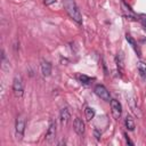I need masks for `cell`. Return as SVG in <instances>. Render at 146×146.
Masks as SVG:
<instances>
[{
	"label": "cell",
	"instance_id": "cell-1",
	"mask_svg": "<svg viewBox=\"0 0 146 146\" xmlns=\"http://www.w3.org/2000/svg\"><path fill=\"white\" fill-rule=\"evenodd\" d=\"M63 3H64V8L66 10V13L68 14V16L75 21L76 23L81 24L82 23V16H81V13L75 3L74 0H63Z\"/></svg>",
	"mask_w": 146,
	"mask_h": 146
},
{
	"label": "cell",
	"instance_id": "cell-2",
	"mask_svg": "<svg viewBox=\"0 0 146 146\" xmlns=\"http://www.w3.org/2000/svg\"><path fill=\"white\" fill-rule=\"evenodd\" d=\"M94 91H95V94H96L100 99H103V100H105V102H107V103L111 102L110 92H108V90L106 89L105 86H103V84H97V86H95Z\"/></svg>",
	"mask_w": 146,
	"mask_h": 146
},
{
	"label": "cell",
	"instance_id": "cell-3",
	"mask_svg": "<svg viewBox=\"0 0 146 146\" xmlns=\"http://www.w3.org/2000/svg\"><path fill=\"white\" fill-rule=\"evenodd\" d=\"M13 91H14V95L16 97H22L23 96V83H22V79L21 76L16 75L13 80Z\"/></svg>",
	"mask_w": 146,
	"mask_h": 146
},
{
	"label": "cell",
	"instance_id": "cell-4",
	"mask_svg": "<svg viewBox=\"0 0 146 146\" xmlns=\"http://www.w3.org/2000/svg\"><path fill=\"white\" fill-rule=\"evenodd\" d=\"M24 130H25V121L23 117H17L16 120V124H15V133H16V138L18 140H21L24 136Z\"/></svg>",
	"mask_w": 146,
	"mask_h": 146
},
{
	"label": "cell",
	"instance_id": "cell-5",
	"mask_svg": "<svg viewBox=\"0 0 146 146\" xmlns=\"http://www.w3.org/2000/svg\"><path fill=\"white\" fill-rule=\"evenodd\" d=\"M110 103H111V110H112V115H113V117H114L115 120L120 119V116H121V114H122V106H121L120 102L116 100V99H111Z\"/></svg>",
	"mask_w": 146,
	"mask_h": 146
},
{
	"label": "cell",
	"instance_id": "cell-6",
	"mask_svg": "<svg viewBox=\"0 0 146 146\" xmlns=\"http://www.w3.org/2000/svg\"><path fill=\"white\" fill-rule=\"evenodd\" d=\"M55 136H56V123L54 121H51L49 123V127L46 132V141L50 144L55 139Z\"/></svg>",
	"mask_w": 146,
	"mask_h": 146
},
{
	"label": "cell",
	"instance_id": "cell-7",
	"mask_svg": "<svg viewBox=\"0 0 146 146\" xmlns=\"http://www.w3.org/2000/svg\"><path fill=\"white\" fill-rule=\"evenodd\" d=\"M73 127H74V131H75L78 135L81 136V135L84 133V130H86V128H84V122H83L80 117H76V119L74 120Z\"/></svg>",
	"mask_w": 146,
	"mask_h": 146
},
{
	"label": "cell",
	"instance_id": "cell-8",
	"mask_svg": "<svg viewBox=\"0 0 146 146\" xmlns=\"http://www.w3.org/2000/svg\"><path fill=\"white\" fill-rule=\"evenodd\" d=\"M59 119H60L62 125H66V124H67V122H68L70 119H71V114H70V111H68L67 107L62 108L60 114H59Z\"/></svg>",
	"mask_w": 146,
	"mask_h": 146
},
{
	"label": "cell",
	"instance_id": "cell-9",
	"mask_svg": "<svg viewBox=\"0 0 146 146\" xmlns=\"http://www.w3.org/2000/svg\"><path fill=\"white\" fill-rule=\"evenodd\" d=\"M41 73L43 76H49L51 74V64L48 60H42L41 62Z\"/></svg>",
	"mask_w": 146,
	"mask_h": 146
},
{
	"label": "cell",
	"instance_id": "cell-10",
	"mask_svg": "<svg viewBox=\"0 0 146 146\" xmlns=\"http://www.w3.org/2000/svg\"><path fill=\"white\" fill-rule=\"evenodd\" d=\"M121 6H122V9H123V11H124V14H125V16H127L128 18H132V19H135V21H139V18H137V16L135 15V13L130 9L129 6L125 5L124 1L121 2Z\"/></svg>",
	"mask_w": 146,
	"mask_h": 146
},
{
	"label": "cell",
	"instance_id": "cell-11",
	"mask_svg": "<svg viewBox=\"0 0 146 146\" xmlns=\"http://www.w3.org/2000/svg\"><path fill=\"white\" fill-rule=\"evenodd\" d=\"M125 39H127V41L129 42V44L131 46V48L135 50V52L137 54V56H141V52H140V49H139V47H138V44H137V42L131 38V35H129V34H127L125 35Z\"/></svg>",
	"mask_w": 146,
	"mask_h": 146
},
{
	"label": "cell",
	"instance_id": "cell-12",
	"mask_svg": "<svg viewBox=\"0 0 146 146\" xmlns=\"http://www.w3.org/2000/svg\"><path fill=\"white\" fill-rule=\"evenodd\" d=\"M124 123H125V128H127L129 131H133V130H135V121H133V119L131 117V115H127V116H125Z\"/></svg>",
	"mask_w": 146,
	"mask_h": 146
},
{
	"label": "cell",
	"instance_id": "cell-13",
	"mask_svg": "<svg viewBox=\"0 0 146 146\" xmlns=\"http://www.w3.org/2000/svg\"><path fill=\"white\" fill-rule=\"evenodd\" d=\"M137 68H138V73H139L140 78L141 79H146V63L139 62L137 64Z\"/></svg>",
	"mask_w": 146,
	"mask_h": 146
},
{
	"label": "cell",
	"instance_id": "cell-14",
	"mask_svg": "<svg viewBox=\"0 0 146 146\" xmlns=\"http://www.w3.org/2000/svg\"><path fill=\"white\" fill-rule=\"evenodd\" d=\"M84 115H86V120L87 121H91L95 116V110L90 106H87L84 108Z\"/></svg>",
	"mask_w": 146,
	"mask_h": 146
},
{
	"label": "cell",
	"instance_id": "cell-15",
	"mask_svg": "<svg viewBox=\"0 0 146 146\" xmlns=\"http://www.w3.org/2000/svg\"><path fill=\"white\" fill-rule=\"evenodd\" d=\"M91 78H89V76H87V75H84V74H80L79 75V81L82 83V84H89L90 82H91Z\"/></svg>",
	"mask_w": 146,
	"mask_h": 146
},
{
	"label": "cell",
	"instance_id": "cell-16",
	"mask_svg": "<svg viewBox=\"0 0 146 146\" xmlns=\"http://www.w3.org/2000/svg\"><path fill=\"white\" fill-rule=\"evenodd\" d=\"M115 62H116L117 67L123 68V56H122V54H117V56L115 57Z\"/></svg>",
	"mask_w": 146,
	"mask_h": 146
},
{
	"label": "cell",
	"instance_id": "cell-17",
	"mask_svg": "<svg viewBox=\"0 0 146 146\" xmlns=\"http://www.w3.org/2000/svg\"><path fill=\"white\" fill-rule=\"evenodd\" d=\"M130 107H131V110L133 111V113H135L136 115H138V116H140V113H139V110H138V107H136V105H135V100H133V99H131V100H130Z\"/></svg>",
	"mask_w": 146,
	"mask_h": 146
},
{
	"label": "cell",
	"instance_id": "cell-18",
	"mask_svg": "<svg viewBox=\"0 0 146 146\" xmlns=\"http://www.w3.org/2000/svg\"><path fill=\"white\" fill-rule=\"evenodd\" d=\"M138 17H139V21H140L143 27H144L145 31H146V15H145V14H140Z\"/></svg>",
	"mask_w": 146,
	"mask_h": 146
},
{
	"label": "cell",
	"instance_id": "cell-19",
	"mask_svg": "<svg viewBox=\"0 0 146 146\" xmlns=\"http://www.w3.org/2000/svg\"><path fill=\"white\" fill-rule=\"evenodd\" d=\"M94 133H95L96 139H97V140H99V139H100V131H98L97 129H95V130H94Z\"/></svg>",
	"mask_w": 146,
	"mask_h": 146
},
{
	"label": "cell",
	"instance_id": "cell-20",
	"mask_svg": "<svg viewBox=\"0 0 146 146\" xmlns=\"http://www.w3.org/2000/svg\"><path fill=\"white\" fill-rule=\"evenodd\" d=\"M55 2H56V0H43V3H44L46 6H50V5L55 3Z\"/></svg>",
	"mask_w": 146,
	"mask_h": 146
},
{
	"label": "cell",
	"instance_id": "cell-21",
	"mask_svg": "<svg viewBox=\"0 0 146 146\" xmlns=\"http://www.w3.org/2000/svg\"><path fill=\"white\" fill-rule=\"evenodd\" d=\"M124 137H125V141H127V144H129V145H133V143L130 140V138L127 136V133H124Z\"/></svg>",
	"mask_w": 146,
	"mask_h": 146
}]
</instances>
